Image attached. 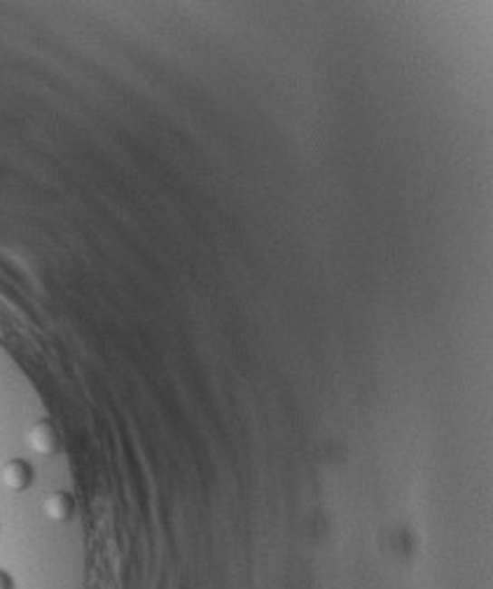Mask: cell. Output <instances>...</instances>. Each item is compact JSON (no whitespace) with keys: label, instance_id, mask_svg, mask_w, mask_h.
Segmentation results:
<instances>
[{"label":"cell","instance_id":"1","mask_svg":"<svg viewBox=\"0 0 493 589\" xmlns=\"http://www.w3.org/2000/svg\"><path fill=\"white\" fill-rule=\"evenodd\" d=\"M28 447L40 456H54L56 451L62 449V435L56 430L54 423L50 419H40L31 426L26 435Z\"/></svg>","mask_w":493,"mask_h":589},{"label":"cell","instance_id":"2","mask_svg":"<svg viewBox=\"0 0 493 589\" xmlns=\"http://www.w3.org/2000/svg\"><path fill=\"white\" fill-rule=\"evenodd\" d=\"M34 466L24 459H10L0 470V479L10 491H26L34 484Z\"/></svg>","mask_w":493,"mask_h":589},{"label":"cell","instance_id":"3","mask_svg":"<svg viewBox=\"0 0 493 589\" xmlns=\"http://www.w3.org/2000/svg\"><path fill=\"white\" fill-rule=\"evenodd\" d=\"M43 512L54 522H68L75 515V500L68 491H52L43 500Z\"/></svg>","mask_w":493,"mask_h":589},{"label":"cell","instance_id":"4","mask_svg":"<svg viewBox=\"0 0 493 589\" xmlns=\"http://www.w3.org/2000/svg\"><path fill=\"white\" fill-rule=\"evenodd\" d=\"M0 589H17L14 578L7 571H3V568H0Z\"/></svg>","mask_w":493,"mask_h":589}]
</instances>
